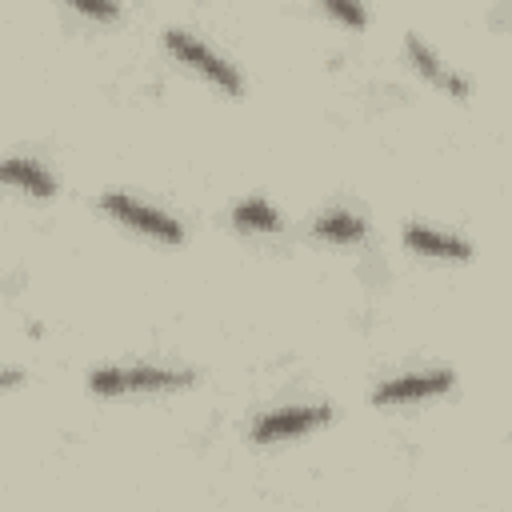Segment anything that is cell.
Returning <instances> with one entry per match:
<instances>
[{
    "label": "cell",
    "instance_id": "cell-1",
    "mask_svg": "<svg viewBox=\"0 0 512 512\" xmlns=\"http://www.w3.org/2000/svg\"><path fill=\"white\" fill-rule=\"evenodd\" d=\"M196 376L184 368H160V364H132V368H96L88 376V388L96 396H124V392H172L188 388Z\"/></svg>",
    "mask_w": 512,
    "mask_h": 512
},
{
    "label": "cell",
    "instance_id": "cell-2",
    "mask_svg": "<svg viewBox=\"0 0 512 512\" xmlns=\"http://www.w3.org/2000/svg\"><path fill=\"white\" fill-rule=\"evenodd\" d=\"M164 44H168V52L180 60V64H188V68H196L208 84H216L224 96H240V72L224 60V56H216L204 40H196L192 32H184V28H168L164 32Z\"/></svg>",
    "mask_w": 512,
    "mask_h": 512
},
{
    "label": "cell",
    "instance_id": "cell-3",
    "mask_svg": "<svg viewBox=\"0 0 512 512\" xmlns=\"http://www.w3.org/2000/svg\"><path fill=\"white\" fill-rule=\"evenodd\" d=\"M100 208H104L112 220H120V224H128L132 232H144V236H152V240H160V244H180V240H184V228H180L168 212H160V208H152V204H144V200H136V196H128V192H104Z\"/></svg>",
    "mask_w": 512,
    "mask_h": 512
},
{
    "label": "cell",
    "instance_id": "cell-4",
    "mask_svg": "<svg viewBox=\"0 0 512 512\" xmlns=\"http://www.w3.org/2000/svg\"><path fill=\"white\" fill-rule=\"evenodd\" d=\"M332 420L328 404H288V408H272L252 424V440L256 444H276V440H292L304 436L312 428H324Z\"/></svg>",
    "mask_w": 512,
    "mask_h": 512
},
{
    "label": "cell",
    "instance_id": "cell-5",
    "mask_svg": "<svg viewBox=\"0 0 512 512\" xmlns=\"http://www.w3.org/2000/svg\"><path fill=\"white\" fill-rule=\"evenodd\" d=\"M452 384H456V376H452L448 368L404 372V376L384 380V384L372 392V404H416V400H428V396H444Z\"/></svg>",
    "mask_w": 512,
    "mask_h": 512
},
{
    "label": "cell",
    "instance_id": "cell-6",
    "mask_svg": "<svg viewBox=\"0 0 512 512\" xmlns=\"http://www.w3.org/2000/svg\"><path fill=\"white\" fill-rule=\"evenodd\" d=\"M404 52H408V60H412V68L432 84V88H440V92H448V96H456V100H464L468 96V80L460 76V72H452L424 40H416V36H408L404 40Z\"/></svg>",
    "mask_w": 512,
    "mask_h": 512
},
{
    "label": "cell",
    "instance_id": "cell-7",
    "mask_svg": "<svg viewBox=\"0 0 512 512\" xmlns=\"http://www.w3.org/2000/svg\"><path fill=\"white\" fill-rule=\"evenodd\" d=\"M404 244L420 256H432V260H468L472 256V244L452 236V232H436L428 224H408L404 228Z\"/></svg>",
    "mask_w": 512,
    "mask_h": 512
},
{
    "label": "cell",
    "instance_id": "cell-8",
    "mask_svg": "<svg viewBox=\"0 0 512 512\" xmlns=\"http://www.w3.org/2000/svg\"><path fill=\"white\" fill-rule=\"evenodd\" d=\"M4 180H8L12 188H20V192L36 196V200H48V196L56 192L52 172H48V168H40V164H36V160H28V156H12V160L4 164Z\"/></svg>",
    "mask_w": 512,
    "mask_h": 512
},
{
    "label": "cell",
    "instance_id": "cell-9",
    "mask_svg": "<svg viewBox=\"0 0 512 512\" xmlns=\"http://www.w3.org/2000/svg\"><path fill=\"white\" fill-rule=\"evenodd\" d=\"M312 232L320 240H328V244H356L364 236V220L356 212H348V208H332L312 224Z\"/></svg>",
    "mask_w": 512,
    "mask_h": 512
},
{
    "label": "cell",
    "instance_id": "cell-10",
    "mask_svg": "<svg viewBox=\"0 0 512 512\" xmlns=\"http://www.w3.org/2000/svg\"><path fill=\"white\" fill-rule=\"evenodd\" d=\"M232 224H236L240 232H280L276 208H272L268 200H260V196L240 200V204L232 208Z\"/></svg>",
    "mask_w": 512,
    "mask_h": 512
},
{
    "label": "cell",
    "instance_id": "cell-11",
    "mask_svg": "<svg viewBox=\"0 0 512 512\" xmlns=\"http://www.w3.org/2000/svg\"><path fill=\"white\" fill-rule=\"evenodd\" d=\"M320 8H324L336 24H344V28H364V24H368V12H364L360 0H320Z\"/></svg>",
    "mask_w": 512,
    "mask_h": 512
},
{
    "label": "cell",
    "instance_id": "cell-12",
    "mask_svg": "<svg viewBox=\"0 0 512 512\" xmlns=\"http://www.w3.org/2000/svg\"><path fill=\"white\" fill-rule=\"evenodd\" d=\"M64 4H72L76 12H84V16H92V20H116V0H64Z\"/></svg>",
    "mask_w": 512,
    "mask_h": 512
},
{
    "label": "cell",
    "instance_id": "cell-13",
    "mask_svg": "<svg viewBox=\"0 0 512 512\" xmlns=\"http://www.w3.org/2000/svg\"><path fill=\"white\" fill-rule=\"evenodd\" d=\"M16 380H20V372L16 368H4V388H16Z\"/></svg>",
    "mask_w": 512,
    "mask_h": 512
}]
</instances>
